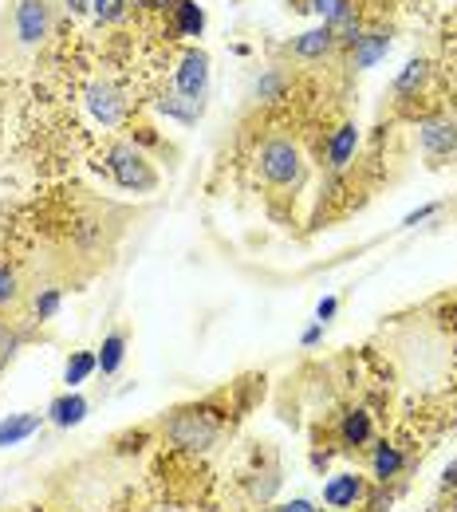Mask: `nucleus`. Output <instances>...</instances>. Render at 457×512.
Masks as SVG:
<instances>
[{
    "mask_svg": "<svg viewBox=\"0 0 457 512\" xmlns=\"http://www.w3.org/2000/svg\"><path fill=\"white\" fill-rule=\"evenodd\" d=\"M162 430H166V438L178 449L205 453V449L217 446L221 434L229 430V410H221L217 402H194V406L174 410V418Z\"/></svg>",
    "mask_w": 457,
    "mask_h": 512,
    "instance_id": "obj_1",
    "label": "nucleus"
},
{
    "mask_svg": "<svg viewBox=\"0 0 457 512\" xmlns=\"http://www.w3.org/2000/svg\"><path fill=\"white\" fill-rule=\"evenodd\" d=\"M261 174L276 190H296L304 182V158L288 138H268L261 146Z\"/></svg>",
    "mask_w": 457,
    "mask_h": 512,
    "instance_id": "obj_2",
    "label": "nucleus"
},
{
    "mask_svg": "<svg viewBox=\"0 0 457 512\" xmlns=\"http://www.w3.org/2000/svg\"><path fill=\"white\" fill-rule=\"evenodd\" d=\"M107 170H111V178H115L123 190H131V193L158 190V174H154V166L134 150L131 142H115V146L107 150Z\"/></svg>",
    "mask_w": 457,
    "mask_h": 512,
    "instance_id": "obj_3",
    "label": "nucleus"
},
{
    "mask_svg": "<svg viewBox=\"0 0 457 512\" xmlns=\"http://www.w3.org/2000/svg\"><path fill=\"white\" fill-rule=\"evenodd\" d=\"M363 501H367V477H363V473L343 469V473H335V477L324 485V505H327V509L351 512V509H359Z\"/></svg>",
    "mask_w": 457,
    "mask_h": 512,
    "instance_id": "obj_4",
    "label": "nucleus"
},
{
    "mask_svg": "<svg viewBox=\"0 0 457 512\" xmlns=\"http://www.w3.org/2000/svg\"><path fill=\"white\" fill-rule=\"evenodd\" d=\"M48 32V0H20L16 4V36L20 44H40Z\"/></svg>",
    "mask_w": 457,
    "mask_h": 512,
    "instance_id": "obj_5",
    "label": "nucleus"
},
{
    "mask_svg": "<svg viewBox=\"0 0 457 512\" xmlns=\"http://www.w3.org/2000/svg\"><path fill=\"white\" fill-rule=\"evenodd\" d=\"M422 150L434 158V162H446L457 154V127L450 119H430L422 123Z\"/></svg>",
    "mask_w": 457,
    "mask_h": 512,
    "instance_id": "obj_6",
    "label": "nucleus"
},
{
    "mask_svg": "<svg viewBox=\"0 0 457 512\" xmlns=\"http://www.w3.org/2000/svg\"><path fill=\"white\" fill-rule=\"evenodd\" d=\"M335 438H339V446H343V449L371 446V438H375V422H371V414H367L363 406L347 410V414L339 418V430H335Z\"/></svg>",
    "mask_w": 457,
    "mask_h": 512,
    "instance_id": "obj_7",
    "label": "nucleus"
},
{
    "mask_svg": "<svg viewBox=\"0 0 457 512\" xmlns=\"http://www.w3.org/2000/svg\"><path fill=\"white\" fill-rule=\"evenodd\" d=\"M87 107H91V115H95L103 127H115V123L123 119V99H119L107 83H95V87L87 91Z\"/></svg>",
    "mask_w": 457,
    "mask_h": 512,
    "instance_id": "obj_8",
    "label": "nucleus"
},
{
    "mask_svg": "<svg viewBox=\"0 0 457 512\" xmlns=\"http://www.w3.org/2000/svg\"><path fill=\"white\" fill-rule=\"evenodd\" d=\"M205 83H209V60H205V52H190L178 67V91L197 99L205 91Z\"/></svg>",
    "mask_w": 457,
    "mask_h": 512,
    "instance_id": "obj_9",
    "label": "nucleus"
},
{
    "mask_svg": "<svg viewBox=\"0 0 457 512\" xmlns=\"http://www.w3.org/2000/svg\"><path fill=\"white\" fill-rule=\"evenodd\" d=\"M48 418L60 426V430H71V426H79L83 418H87V398L83 394H60V398H52V406H48Z\"/></svg>",
    "mask_w": 457,
    "mask_h": 512,
    "instance_id": "obj_10",
    "label": "nucleus"
},
{
    "mask_svg": "<svg viewBox=\"0 0 457 512\" xmlns=\"http://www.w3.org/2000/svg\"><path fill=\"white\" fill-rule=\"evenodd\" d=\"M406 469V453L398 446H391V442H379V446L371 449V473H375V481H394L398 473Z\"/></svg>",
    "mask_w": 457,
    "mask_h": 512,
    "instance_id": "obj_11",
    "label": "nucleus"
},
{
    "mask_svg": "<svg viewBox=\"0 0 457 512\" xmlns=\"http://www.w3.org/2000/svg\"><path fill=\"white\" fill-rule=\"evenodd\" d=\"M355 146H359V130H355V123H343V127L331 134V142H327V166L331 170H343L351 162Z\"/></svg>",
    "mask_w": 457,
    "mask_h": 512,
    "instance_id": "obj_12",
    "label": "nucleus"
},
{
    "mask_svg": "<svg viewBox=\"0 0 457 512\" xmlns=\"http://www.w3.org/2000/svg\"><path fill=\"white\" fill-rule=\"evenodd\" d=\"M40 414H12L8 422H0V449L8 446H20L24 438H32L36 430H40Z\"/></svg>",
    "mask_w": 457,
    "mask_h": 512,
    "instance_id": "obj_13",
    "label": "nucleus"
},
{
    "mask_svg": "<svg viewBox=\"0 0 457 512\" xmlns=\"http://www.w3.org/2000/svg\"><path fill=\"white\" fill-rule=\"evenodd\" d=\"M123 355H127V335L123 331H111L107 339H103V347H99V371L103 375H115L119 367H123Z\"/></svg>",
    "mask_w": 457,
    "mask_h": 512,
    "instance_id": "obj_14",
    "label": "nucleus"
},
{
    "mask_svg": "<svg viewBox=\"0 0 457 512\" xmlns=\"http://www.w3.org/2000/svg\"><path fill=\"white\" fill-rule=\"evenodd\" d=\"M387 48H391L387 32H371V36H359V44H355V64H359V67L379 64V56H387Z\"/></svg>",
    "mask_w": 457,
    "mask_h": 512,
    "instance_id": "obj_15",
    "label": "nucleus"
},
{
    "mask_svg": "<svg viewBox=\"0 0 457 512\" xmlns=\"http://www.w3.org/2000/svg\"><path fill=\"white\" fill-rule=\"evenodd\" d=\"M91 371H99V359H95L91 351H75L64 367L67 390H71V386H79V383H87V375H91Z\"/></svg>",
    "mask_w": 457,
    "mask_h": 512,
    "instance_id": "obj_16",
    "label": "nucleus"
},
{
    "mask_svg": "<svg viewBox=\"0 0 457 512\" xmlns=\"http://www.w3.org/2000/svg\"><path fill=\"white\" fill-rule=\"evenodd\" d=\"M327 48H331V28H316V32H304V36L296 40V56H308V60L324 56Z\"/></svg>",
    "mask_w": 457,
    "mask_h": 512,
    "instance_id": "obj_17",
    "label": "nucleus"
},
{
    "mask_svg": "<svg viewBox=\"0 0 457 512\" xmlns=\"http://www.w3.org/2000/svg\"><path fill=\"white\" fill-rule=\"evenodd\" d=\"M174 8H178V32H182V36H197L201 24H205V12L197 8L194 0H178Z\"/></svg>",
    "mask_w": 457,
    "mask_h": 512,
    "instance_id": "obj_18",
    "label": "nucleus"
},
{
    "mask_svg": "<svg viewBox=\"0 0 457 512\" xmlns=\"http://www.w3.org/2000/svg\"><path fill=\"white\" fill-rule=\"evenodd\" d=\"M422 79H426V64H422V60H410V64L402 67V75L394 79V87H398V91L406 95V91H414V87H418Z\"/></svg>",
    "mask_w": 457,
    "mask_h": 512,
    "instance_id": "obj_19",
    "label": "nucleus"
},
{
    "mask_svg": "<svg viewBox=\"0 0 457 512\" xmlns=\"http://www.w3.org/2000/svg\"><path fill=\"white\" fill-rule=\"evenodd\" d=\"M16 347H20V335H16V327H8V323H0V371L12 363V355H16Z\"/></svg>",
    "mask_w": 457,
    "mask_h": 512,
    "instance_id": "obj_20",
    "label": "nucleus"
},
{
    "mask_svg": "<svg viewBox=\"0 0 457 512\" xmlns=\"http://www.w3.org/2000/svg\"><path fill=\"white\" fill-rule=\"evenodd\" d=\"M60 312V288H44L40 296H36V316L40 320H52Z\"/></svg>",
    "mask_w": 457,
    "mask_h": 512,
    "instance_id": "obj_21",
    "label": "nucleus"
},
{
    "mask_svg": "<svg viewBox=\"0 0 457 512\" xmlns=\"http://www.w3.org/2000/svg\"><path fill=\"white\" fill-rule=\"evenodd\" d=\"M91 8H95L99 20H115V16L127 8V0H91Z\"/></svg>",
    "mask_w": 457,
    "mask_h": 512,
    "instance_id": "obj_22",
    "label": "nucleus"
},
{
    "mask_svg": "<svg viewBox=\"0 0 457 512\" xmlns=\"http://www.w3.org/2000/svg\"><path fill=\"white\" fill-rule=\"evenodd\" d=\"M12 300H16V276L0 264V308H4V304H12Z\"/></svg>",
    "mask_w": 457,
    "mask_h": 512,
    "instance_id": "obj_23",
    "label": "nucleus"
},
{
    "mask_svg": "<svg viewBox=\"0 0 457 512\" xmlns=\"http://www.w3.org/2000/svg\"><path fill=\"white\" fill-rule=\"evenodd\" d=\"M312 8H316L320 16H327V20H335L339 8H343V0H312Z\"/></svg>",
    "mask_w": 457,
    "mask_h": 512,
    "instance_id": "obj_24",
    "label": "nucleus"
},
{
    "mask_svg": "<svg viewBox=\"0 0 457 512\" xmlns=\"http://www.w3.org/2000/svg\"><path fill=\"white\" fill-rule=\"evenodd\" d=\"M335 308H339V300H335V296L320 300V308H316V323H327V320H331V316H335Z\"/></svg>",
    "mask_w": 457,
    "mask_h": 512,
    "instance_id": "obj_25",
    "label": "nucleus"
},
{
    "mask_svg": "<svg viewBox=\"0 0 457 512\" xmlns=\"http://www.w3.org/2000/svg\"><path fill=\"white\" fill-rule=\"evenodd\" d=\"M434 213H438V205H422V209H414L402 225H418V221H426V217H434Z\"/></svg>",
    "mask_w": 457,
    "mask_h": 512,
    "instance_id": "obj_26",
    "label": "nucleus"
},
{
    "mask_svg": "<svg viewBox=\"0 0 457 512\" xmlns=\"http://www.w3.org/2000/svg\"><path fill=\"white\" fill-rule=\"evenodd\" d=\"M442 489H446V493L454 489V493H457V461H450V465H446V473H442Z\"/></svg>",
    "mask_w": 457,
    "mask_h": 512,
    "instance_id": "obj_27",
    "label": "nucleus"
},
{
    "mask_svg": "<svg viewBox=\"0 0 457 512\" xmlns=\"http://www.w3.org/2000/svg\"><path fill=\"white\" fill-rule=\"evenodd\" d=\"M324 339V323H312L308 331H304V347H312V343H320Z\"/></svg>",
    "mask_w": 457,
    "mask_h": 512,
    "instance_id": "obj_28",
    "label": "nucleus"
},
{
    "mask_svg": "<svg viewBox=\"0 0 457 512\" xmlns=\"http://www.w3.org/2000/svg\"><path fill=\"white\" fill-rule=\"evenodd\" d=\"M276 512H316V509H312V501H288V505H280Z\"/></svg>",
    "mask_w": 457,
    "mask_h": 512,
    "instance_id": "obj_29",
    "label": "nucleus"
},
{
    "mask_svg": "<svg viewBox=\"0 0 457 512\" xmlns=\"http://www.w3.org/2000/svg\"><path fill=\"white\" fill-rule=\"evenodd\" d=\"M87 4H91V0H67V8H71V12H83Z\"/></svg>",
    "mask_w": 457,
    "mask_h": 512,
    "instance_id": "obj_30",
    "label": "nucleus"
}]
</instances>
